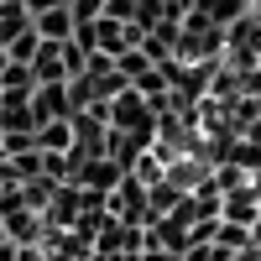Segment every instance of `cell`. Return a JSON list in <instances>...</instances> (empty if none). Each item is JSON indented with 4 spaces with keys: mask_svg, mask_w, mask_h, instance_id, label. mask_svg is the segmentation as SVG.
Returning a JSON list of instances; mask_svg holds the SVG:
<instances>
[{
    "mask_svg": "<svg viewBox=\"0 0 261 261\" xmlns=\"http://www.w3.org/2000/svg\"><path fill=\"white\" fill-rule=\"evenodd\" d=\"M32 115H37V125H53V120H73V99H68V84H37V94H32Z\"/></svg>",
    "mask_w": 261,
    "mask_h": 261,
    "instance_id": "cell-1",
    "label": "cell"
},
{
    "mask_svg": "<svg viewBox=\"0 0 261 261\" xmlns=\"http://www.w3.org/2000/svg\"><path fill=\"white\" fill-rule=\"evenodd\" d=\"M220 220H225V225H246V230H251V225L261 220V193H256L251 183H246V188H235V193H225Z\"/></svg>",
    "mask_w": 261,
    "mask_h": 261,
    "instance_id": "cell-2",
    "label": "cell"
},
{
    "mask_svg": "<svg viewBox=\"0 0 261 261\" xmlns=\"http://www.w3.org/2000/svg\"><path fill=\"white\" fill-rule=\"evenodd\" d=\"M37 151H47V157H68V151H79V130L73 120H53L37 130Z\"/></svg>",
    "mask_w": 261,
    "mask_h": 261,
    "instance_id": "cell-3",
    "label": "cell"
},
{
    "mask_svg": "<svg viewBox=\"0 0 261 261\" xmlns=\"http://www.w3.org/2000/svg\"><path fill=\"white\" fill-rule=\"evenodd\" d=\"M32 27H37V37H42V42H58V47H63V42H73L79 21H73V11H68V6H58V11H47V16H37Z\"/></svg>",
    "mask_w": 261,
    "mask_h": 261,
    "instance_id": "cell-4",
    "label": "cell"
},
{
    "mask_svg": "<svg viewBox=\"0 0 261 261\" xmlns=\"http://www.w3.org/2000/svg\"><path fill=\"white\" fill-rule=\"evenodd\" d=\"M32 73H37V84H68V73H63V47H58V42H42Z\"/></svg>",
    "mask_w": 261,
    "mask_h": 261,
    "instance_id": "cell-5",
    "label": "cell"
},
{
    "mask_svg": "<svg viewBox=\"0 0 261 261\" xmlns=\"http://www.w3.org/2000/svg\"><path fill=\"white\" fill-rule=\"evenodd\" d=\"M37 53H42V37H37V27L16 32V42L6 47V58H11V63H21V68H32V63H37Z\"/></svg>",
    "mask_w": 261,
    "mask_h": 261,
    "instance_id": "cell-6",
    "label": "cell"
},
{
    "mask_svg": "<svg viewBox=\"0 0 261 261\" xmlns=\"http://www.w3.org/2000/svg\"><path fill=\"white\" fill-rule=\"evenodd\" d=\"M115 68L125 73V84H136L141 73H151V68H157V63H151V58H146V53L136 47V53H125V58H115Z\"/></svg>",
    "mask_w": 261,
    "mask_h": 261,
    "instance_id": "cell-7",
    "label": "cell"
},
{
    "mask_svg": "<svg viewBox=\"0 0 261 261\" xmlns=\"http://www.w3.org/2000/svg\"><path fill=\"white\" fill-rule=\"evenodd\" d=\"M68 11H73L79 27H94V21L105 16V0H68Z\"/></svg>",
    "mask_w": 261,
    "mask_h": 261,
    "instance_id": "cell-8",
    "label": "cell"
},
{
    "mask_svg": "<svg viewBox=\"0 0 261 261\" xmlns=\"http://www.w3.org/2000/svg\"><path fill=\"white\" fill-rule=\"evenodd\" d=\"M105 21H120V27H136V0H105Z\"/></svg>",
    "mask_w": 261,
    "mask_h": 261,
    "instance_id": "cell-9",
    "label": "cell"
},
{
    "mask_svg": "<svg viewBox=\"0 0 261 261\" xmlns=\"http://www.w3.org/2000/svg\"><path fill=\"white\" fill-rule=\"evenodd\" d=\"M11 167H16V183H32V178H42V151H27V157H16Z\"/></svg>",
    "mask_w": 261,
    "mask_h": 261,
    "instance_id": "cell-10",
    "label": "cell"
},
{
    "mask_svg": "<svg viewBox=\"0 0 261 261\" xmlns=\"http://www.w3.org/2000/svg\"><path fill=\"white\" fill-rule=\"evenodd\" d=\"M0 21H6V27H32V16H27L21 0H0Z\"/></svg>",
    "mask_w": 261,
    "mask_h": 261,
    "instance_id": "cell-11",
    "label": "cell"
},
{
    "mask_svg": "<svg viewBox=\"0 0 261 261\" xmlns=\"http://www.w3.org/2000/svg\"><path fill=\"white\" fill-rule=\"evenodd\" d=\"M27 6V16L37 21V16H47V11H58V6H68V0H21Z\"/></svg>",
    "mask_w": 261,
    "mask_h": 261,
    "instance_id": "cell-12",
    "label": "cell"
},
{
    "mask_svg": "<svg viewBox=\"0 0 261 261\" xmlns=\"http://www.w3.org/2000/svg\"><path fill=\"white\" fill-rule=\"evenodd\" d=\"M230 261H261V251H256V246H246V251H235Z\"/></svg>",
    "mask_w": 261,
    "mask_h": 261,
    "instance_id": "cell-13",
    "label": "cell"
},
{
    "mask_svg": "<svg viewBox=\"0 0 261 261\" xmlns=\"http://www.w3.org/2000/svg\"><path fill=\"white\" fill-rule=\"evenodd\" d=\"M6 68H11V58H6V53H0V73H6Z\"/></svg>",
    "mask_w": 261,
    "mask_h": 261,
    "instance_id": "cell-14",
    "label": "cell"
},
{
    "mask_svg": "<svg viewBox=\"0 0 261 261\" xmlns=\"http://www.w3.org/2000/svg\"><path fill=\"white\" fill-rule=\"evenodd\" d=\"M162 6H167V0H162Z\"/></svg>",
    "mask_w": 261,
    "mask_h": 261,
    "instance_id": "cell-15",
    "label": "cell"
},
{
    "mask_svg": "<svg viewBox=\"0 0 261 261\" xmlns=\"http://www.w3.org/2000/svg\"><path fill=\"white\" fill-rule=\"evenodd\" d=\"M246 6H251V0H246Z\"/></svg>",
    "mask_w": 261,
    "mask_h": 261,
    "instance_id": "cell-16",
    "label": "cell"
}]
</instances>
